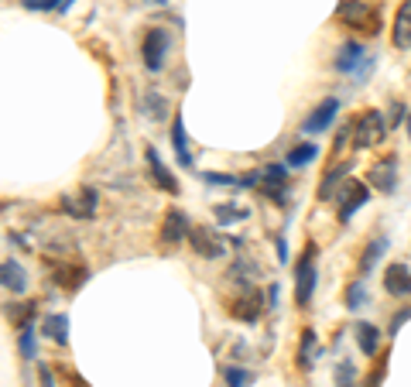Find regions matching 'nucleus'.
<instances>
[{
  "mask_svg": "<svg viewBox=\"0 0 411 387\" xmlns=\"http://www.w3.org/2000/svg\"><path fill=\"white\" fill-rule=\"evenodd\" d=\"M336 21H343L346 28H353L360 35H370V38L380 31V14H377V7H370L367 0H343L336 7Z\"/></svg>",
  "mask_w": 411,
  "mask_h": 387,
  "instance_id": "nucleus-1",
  "label": "nucleus"
},
{
  "mask_svg": "<svg viewBox=\"0 0 411 387\" xmlns=\"http://www.w3.org/2000/svg\"><path fill=\"white\" fill-rule=\"evenodd\" d=\"M316 257H319V247L309 243L305 254L295 261V305H309L312 302V291H316Z\"/></svg>",
  "mask_w": 411,
  "mask_h": 387,
  "instance_id": "nucleus-2",
  "label": "nucleus"
},
{
  "mask_svg": "<svg viewBox=\"0 0 411 387\" xmlns=\"http://www.w3.org/2000/svg\"><path fill=\"white\" fill-rule=\"evenodd\" d=\"M384 134H387V123L377 110H364L360 120L353 123V144L357 148H377L384 141Z\"/></svg>",
  "mask_w": 411,
  "mask_h": 387,
  "instance_id": "nucleus-3",
  "label": "nucleus"
},
{
  "mask_svg": "<svg viewBox=\"0 0 411 387\" xmlns=\"http://www.w3.org/2000/svg\"><path fill=\"white\" fill-rule=\"evenodd\" d=\"M336 195H339V223H346V220H353V213L370 199V185L357 182V179H346Z\"/></svg>",
  "mask_w": 411,
  "mask_h": 387,
  "instance_id": "nucleus-4",
  "label": "nucleus"
},
{
  "mask_svg": "<svg viewBox=\"0 0 411 387\" xmlns=\"http://www.w3.org/2000/svg\"><path fill=\"white\" fill-rule=\"evenodd\" d=\"M168 45H171V35H168L164 28H151V31L144 35V45H141V59H144V66H148L151 73H158V69L164 66Z\"/></svg>",
  "mask_w": 411,
  "mask_h": 387,
  "instance_id": "nucleus-5",
  "label": "nucleus"
},
{
  "mask_svg": "<svg viewBox=\"0 0 411 387\" xmlns=\"http://www.w3.org/2000/svg\"><path fill=\"white\" fill-rule=\"evenodd\" d=\"M336 69H339V73H357V76L364 79L370 69H373V59L364 52V45L346 41V45L339 48V55H336Z\"/></svg>",
  "mask_w": 411,
  "mask_h": 387,
  "instance_id": "nucleus-6",
  "label": "nucleus"
},
{
  "mask_svg": "<svg viewBox=\"0 0 411 387\" xmlns=\"http://www.w3.org/2000/svg\"><path fill=\"white\" fill-rule=\"evenodd\" d=\"M189 247H192L199 257H209V261H216V257L226 254L223 236L212 230V227H192V230H189Z\"/></svg>",
  "mask_w": 411,
  "mask_h": 387,
  "instance_id": "nucleus-7",
  "label": "nucleus"
},
{
  "mask_svg": "<svg viewBox=\"0 0 411 387\" xmlns=\"http://www.w3.org/2000/svg\"><path fill=\"white\" fill-rule=\"evenodd\" d=\"M257 175H261V189L264 195L271 199V202H278V206H285V185H288V168L285 165H264V168H257Z\"/></svg>",
  "mask_w": 411,
  "mask_h": 387,
  "instance_id": "nucleus-8",
  "label": "nucleus"
},
{
  "mask_svg": "<svg viewBox=\"0 0 411 387\" xmlns=\"http://www.w3.org/2000/svg\"><path fill=\"white\" fill-rule=\"evenodd\" d=\"M62 213H69L72 220H93L96 216V206H100V195L93 189H79L72 195H62Z\"/></svg>",
  "mask_w": 411,
  "mask_h": 387,
  "instance_id": "nucleus-9",
  "label": "nucleus"
},
{
  "mask_svg": "<svg viewBox=\"0 0 411 387\" xmlns=\"http://www.w3.org/2000/svg\"><path fill=\"white\" fill-rule=\"evenodd\" d=\"M189 216L178 209V206H171L168 213H164V223H162V243L164 247H175V243H182L185 236H189Z\"/></svg>",
  "mask_w": 411,
  "mask_h": 387,
  "instance_id": "nucleus-10",
  "label": "nucleus"
},
{
  "mask_svg": "<svg viewBox=\"0 0 411 387\" xmlns=\"http://www.w3.org/2000/svg\"><path fill=\"white\" fill-rule=\"evenodd\" d=\"M367 185L377 192H394L398 185V158H384L367 172Z\"/></svg>",
  "mask_w": 411,
  "mask_h": 387,
  "instance_id": "nucleus-11",
  "label": "nucleus"
},
{
  "mask_svg": "<svg viewBox=\"0 0 411 387\" xmlns=\"http://www.w3.org/2000/svg\"><path fill=\"white\" fill-rule=\"evenodd\" d=\"M261 305H264L261 291L247 284L244 295H237V298H233L226 309H230V315H237V319H244V322H257V319H261Z\"/></svg>",
  "mask_w": 411,
  "mask_h": 387,
  "instance_id": "nucleus-12",
  "label": "nucleus"
},
{
  "mask_svg": "<svg viewBox=\"0 0 411 387\" xmlns=\"http://www.w3.org/2000/svg\"><path fill=\"white\" fill-rule=\"evenodd\" d=\"M336 114H339V100H336V96H326V100H323V103H319L312 114L305 116L302 130H305V134H323L329 123L336 120Z\"/></svg>",
  "mask_w": 411,
  "mask_h": 387,
  "instance_id": "nucleus-13",
  "label": "nucleus"
},
{
  "mask_svg": "<svg viewBox=\"0 0 411 387\" xmlns=\"http://www.w3.org/2000/svg\"><path fill=\"white\" fill-rule=\"evenodd\" d=\"M384 288H387L394 298H408V295H411V271H408V264H401V261L387 264V268H384Z\"/></svg>",
  "mask_w": 411,
  "mask_h": 387,
  "instance_id": "nucleus-14",
  "label": "nucleus"
},
{
  "mask_svg": "<svg viewBox=\"0 0 411 387\" xmlns=\"http://www.w3.org/2000/svg\"><path fill=\"white\" fill-rule=\"evenodd\" d=\"M144 161H148V175H151V182L158 185V189H164V192H178V182H175V175L164 168V161H162V155L155 151V148H148L144 151Z\"/></svg>",
  "mask_w": 411,
  "mask_h": 387,
  "instance_id": "nucleus-15",
  "label": "nucleus"
},
{
  "mask_svg": "<svg viewBox=\"0 0 411 387\" xmlns=\"http://www.w3.org/2000/svg\"><path fill=\"white\" fill-rule=\"evenodd\" d=\"M52 278H55L59 288L79 291L82 284H86V278H89V271H86L82 264H52Z\"/></svg>",
  "mask_w": 411,
  "mask_h": 387,
  "instance_id": "nucleus-16",
  "label": "nucleus"
},
{
  "mask_svg": "<svg viewBox=\"0 0 411 387\" xmlns=\"http://www.w3.org/2000/svg\"><path fill=\"white\" fill-rule=\"evenodd\" d=\"M391 41H394V48H411V0H401V3H398Z\"/></svg>",
  "mask_w": 411,
  "mask_h": 387,
  "instance_id": "nucleus-17",
  "label": "nucleus"
},
{
  "mask_svg": "<svg viewBox=\"0 0 411 387\" xmlns=\"http://www.w3.org/2000/svg\"><path fill=\"white\" fill-rule=\"evenodd\" d=\"M41 336H48L52 343L65 347V343H69V315H62V312H48V315L41 319Z\"/></svg>",
  "mask_w": 411,
  "mask_h": 387,
  "instance_id": "nucleus-18",
  "label": "nucleus"
},
{
  "mask_svg": "<svg viewBox=\"0 0 411 387\" xmlns=\"http://www.w3.org/2000/svg\"><path fill=\"white\" fill-rule=\"evenodd\" d=\"M171 148H175V155H178V161H182L185 168H192V165H196V158H192V151H189V134H185L182 114L171 120Z\"/></svg>",
  "mask_w": 411,
  "mask_h": 387,
  "instance_id": "nucleus-19",
  "label": "nucleus"
},
{
  "mask_svg": "<svg viewBox=\"0 0 411 387\" xmlns=\"http://www.w3.org/2000/svg\"><path fill=\"white\" fill-rule=\"evenodd\" d=\"M357 347H360V353L364 356H373L377 349H380V329L377 326H370V322H357Z\"/></svg>",
  "mask_w": 411,
  "mask_h": 387,
  "instance_id": "nucleus-20",
  "label": "nucleus"
},
{
  "mask_svg": "<svg viewBox=\"0 0 411 387\" xmlns=\"http://www.w3.org/2000/svg\"><path fill=\"white\" fill-rule=\"evenodd\" d=\"M0 274H3V288H7V291L21 295V291L28 288V278H24V268H21L17 261H3V268H0Z\"/></svg>",
  "mask_w": 411,
  "mask_h": 387,
  "instance_id": "nucleus-21",
  "label": "nucleus"
},
{
  "mask_svg": "<svg viewBox=\"0 0 411 387\" xmlns=\"http://www.w3.org/2000/svg\"><path fill=\"white\" fill-rule=\"evenodd\" d=\"M384 250H387V236H373L367 247H364V254H360V274L373 271V264L384 257Z\"/></svg>",
  "mask_w": 411,
  "mask_h": 387,
  "instance_id": "nucleus-22",
  "label": "nucleus"
},
{
  "mask_svg": "<svg viewBox=\"0 0 411 387\" xmlns=\"http://www.w3.org/2000/svg\"><path fill=\"white\" fill-rule=\"evenodd\" d=\"M319 349V340H316V329H302V343H298V367L309 370L312 367V353Z\"/></svg>",
  "mask_w": 411,
  "mask_h": 387,
  "instance_id": "nucleus-23",
  "label": "nucleus"
},
{
  "mask_svg": "<svg viewBox=\"0 0 411 387\" xmlns=\"http://www.w3.org/2000/svg\"><path fill=\"white\" fill-rule=\"evenodd\" d=\"M346 172H350V165H332V172L323 179V185H319V199H323V202L336 195V185H339V182H346Z\"/></svg>",
  "mask_w": 411,
  "mask_h": 387,
  "instance_id": "nucleus-24",
  "label": "nucleus"
},
{
  "mask_svg": "<svg viewBox=\"0 0 411 387\" xmlns=\"http://www.w3.org/2000/svg\"><path fill=\"white\" fill-rule=\"evenodd\" d=\"M316 155H319L316 141H305V144H298V148H291V151H288V168H302V165L316 161Z\"/></svg>",
  "mask_w": 411,
  "mask_h": 387,
  "instance_id": "nucleus-25",
  "label": "nucleus"
},
{
  "mask_svg": "<svg viewBox=\"0 0 411 387\" xmlns=\"http://www.w3.org/2000/svg\"><path fill=\"white\" fill-rule=\"evenodd\" d=\"M364 302H367V288H364V281H353V284L346 288V309L360 312L364 309Z\"/></svg>",
  "mask_w": 411,
  "mask_h": 387,
  "instance_id": "nucleus-26",
  "label": "nucleus"
},
{
  "mask_svg": "<svg viewBox=\"0 0 411 387\" xmlns=\"http://www.w3.org/2000/svg\"><path fill=\"white\" fill-rule=\"evenodd\" d=\"M336 384H339V387H353V384H357V367H353L350 360H343V363L336 367Z\"/></svg>",
  "mask_w": 411,
  "mask_h": 387,
  "instance_id": "nucleus-27",
  "label": "nucleus"
},
{
  "mask_svg": "<svg viewBox=\"0 0 411 387\" xmlns=\"http://www.w3.org/2000/svg\"><path fill=\"white\" fill-rule=\"evenodd\" d=\"M223 377H226V384H230V387H247V384H250V374H247L244 367H226V370H223Z\"/></svg>",
  "mask_w": 411,
  "mask_h": 387,
  "instance_id": "nucleus-28",
  "label": "nucleus"
},
{
  "mask_svg": "<svg viewBox=\"0 0 411 387\" xmlns=\"http://www.w3.org/2000/svg\"><path fill=\"white\" fill-rule=\"evenodd\" d=\"M216 220H219V223H233V220H247V209H237V206H216Z\"/></svg>",
  "mask_w": 411,
  "mask_h": 387,
  "instance_id": "nucleus-29",
  "label": "nucleus"
},
{
  "mask_svg": "<svg viewBox=\"0 0 411 387\" xmlns=\"http://www.w3.org/2000/svg\"><path fill=\"white\" fill-rule=\"evenodd\" d=\"M17 343H21V353H24L28 360H35V329H31V326H21V340H17Z\"/></svg>",
  "mask_w": 411,
  "mask_h": 387,
  "instance_id": "nucleus-30",
  "label": "nucleus"
},
{
  "mask_svg": "<svg viewBox=\"0 0 411 387\" xmlns=\"http://www.w3.org/2000/svg\"><path fill=\"white\" fill-rule=\"evenodd\" d=\"M28 10H52L55 3H62V0H21Z\"/></svg>",
  "mask_w": 411,
  "mask_h": 387,
  "instance_id": "nucleus-31",
  "label": "nucleus"
},
{
  "mask_svg": "<svg viewBox=\"0 0 411 387\" xmlns=\"http://www.w3.org/2000/svg\"><path fill=\"white\" fill-rule=\"evenodd\" d=\"M148 107H155V114H151L155 120H162V116H164V100L158 96V93H151V96H148Z\"/></svg>",
  "mask_w": 411,
  "mask_h": 387,
  "instance_id": "nucleus-32",
  "label": "nucleus"
},
{
  "mask_svg": "<svg viewBox=\"0 0 411 387\" xmlns=\"http://www.w3.org/2000/svg\"><path fill=\"white\" fill-rule=\"evenodd\" d=\"M408 319H411V305H408V309H401L398 315H394V319H391V333H398V329H401Z\"/></svg>",
  "mask_w": 411,
  "mask_h": 387,
  "instance_id": "nucleus-33",
  "label": "nucleus"
},
{
  "mask_svg": "<svg viewBox=\"0 0 411 387\" xmlns=\"http://www.w3.org/2000/svg\"><path fill=\"white\" fill-rule=\"evenodd\" d=\"M206 182H216V185H233V175H206Z\"/></svg>",
  "mask_w": 411,
  "mask_h": 387,
  "instance_id": "nucleus-34",
  "label": "nucleus"
},
{
  "mask_svg": "<svg viewBox=\"0 0 411 387\" xmlns=\"http://www.w3.org/2000/svg\"><path fill=\"white\" fill-rule=\"evenodd\" d=\"M41 387H55V381H52V370H48V367H41Z\"/></svg>",
  "mask_w": 411,
  "mask_h": 387,
  "instance_id": "nucleus-35",
  "label": "nucleus"
},
{
  "mask_svg": "<svg viewBox=\"0 0 411 387\" xmlns=\"http://www.w3.org/2000/svg\"><path fill=\"white\" fill-rule=\"evenodd\" d=\"M278 257H281V261H288V250H285V240H281V236H278Z\"/></svg>",
  "mask_w": 411,
  "mask_h": 387,
  "instance_id": "nucleus-36",
  "label": "nucleus"
},
{
  "mask_svg": "<svg viewBox=\"0 0 411 387\" xmlns=\"http://www.w3.org/2000/svg\"><path fill=\"white\" fill-rule=\"evenodd\" d=\"M148 3H155V7H164V3H168V0H148Z\"/></svg>",
  "mask_w": 411,
  "mask_h": 387,
  "instance_id": "nucleus-37",
  "label": "nucleus"
},
{
  "mask_svg": "<svg viewBox=\"0 0 411 387\" xmlns=\"http://www.w3.org/2000/svg\"><path fill=\"white\" fill-rule=\"evenodd\" d=\"M408 134H411V114H408Z\"/></svg>",
  "mask_w": 411,
  "mask_h": 387,
  "instance_id": "nucleus-38",
  "label": "nucleus"
}]
</instances>
